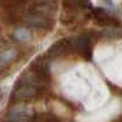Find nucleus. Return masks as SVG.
<instances>
[{"label": "nucleus", "instance_id": "obj_4", "mask_svg": "<svg viewBox=\"0 0 122 122\" xmlns=\"http://www.w3.org/2000/svg\"><path fill=\"white\" fill-rule=\"evenodd\" d=\"M22 83V82H20ZM39 90L38 87L33 84H28V83H22L20 87H17L14 92V98L18 101H28L30 99H33L38 95Z\"/></svg>", "mask_w": 122, "mask_h": 122}, {"label": "nucleus", "instance_id": "obj_10", "mask_svg": "<svg viewBox=\"0 0 122 122\" xmlns=\"http://www.w3.org/2000/svg\"><path fill=\"white\" fill-rule=\"evenodd\" d=\"M17 51L15 49H6L0 54V62L1 64H10L14 59H16Z\"/></svg>", "mask_w": 122, "mask_h": 122}, {"label": "nucleus", "instance_id": "obj_6", "mask_svg": "<svg viewBox=\"0 0 122 122\" xmlns=\"http://www.w3.org/2000/svg\"><path fill=\"white\" fill-rule=\"evenodd\" d=\"M30 68H32L33 73L36 76H38L42 81H44V82H45V79H49V77H50L49 64H48V61L45 59L37 57L32 62V65H30Z\"/></svg>", "mask_w": 122, "mask_h": 122}, {"label": "nucleus", "instance_id": "obj_3", "mask_svg": "<svg viewBox=\"0 0 122 122\" xmlns=\"http://www.w3.org/2000/svg\"><path fill=\"white\" fill-rule=\"evenodd\" d=\"M92 12H93L97 25L101 27H120L121 26L118 20L115 18L114 16H111L103 7H93Z\"/></svg>", "mask_w": 122, "mask_h": 122}, {"label": "nucleus", "instance_id": "obj_8", "mask_svg": "<svg viewBox=\"0 0 122 122\" xmlns=\"http://www.w3.org/2000/svg\"><path fill=\"white\" fill-rule=\"evenodd\" d=\"M55 5H56V4L53 3V1H38V3H34V4L32 5V7H30L29 11L50 16V14L53 12Z\"/></svg>", "mask_w": 122, "mask_h": 122}, {"label": "nucleus", "instance_id": "obj_2", "mask_svg": "<svg viewBox=\"0 0 122 122\" xmlns=\"http://www.w3.org/2000/svg\"><path fill=\"white\" fill-rule=\"evenodd\" d=\"M25 21L32 27L44 28V29H50L54 25V21L50 16L38 14V12H32V11H29L25 15Z\"/></svg>", "mask_w": 122, "mask_h": 122}, {"label": "nucleus", "instance_id": "obj_7", "mask_svg": "<svg viewBox=\"0 0 122 122\" xmlns=\"http://www.w3.org/2000/svg\"><path fill=\"white\" fill-rule=\"evenodd\" d=\"M70 46H71V40L68 38H61L56 43L50 45V48L48 49V56L49 57H56L61 54H64Z\"/></svg>", "mask_w": 122, "mask_h": 122}, {"label": "nucleus", "instance_id": "obj_1", "mask_svg": "<svg viewBox=\"0 0 122 122\" xmlns=\"http://www.w3.org/2000/svg\"><path fill=\"white\" fill-rule=\"evenodd\" d=\"M93 39H94L93 33L87 32V33H83L79 37H77L75 39V43L71 42V46L73 45L76 51H78L86 60L90 61L92 55H93V49H92V46H93Z\"/></svg>", "mask_w": 122, "mask_h": 122}, {"label": "nucleus", "instance_id": "obj_5", "mask_svg": "<svg viewBox=\"0 0 122 122\" xmlns=\"http://www.w3.org/2000/svg\"><path fill=\"white\" fill-rule=\"evenodd\" d=\"M9 122H29L32 120V111L26 106H15L7 112Z\"/></svg>", "mask_w": 122, "mask_h": 122}, {"label": "nucleus", "instance_id": "obj_9", "mask_svg": "<svg viewBox=\"0 0 122 122\" xmlns=\"http://www.w3.org/2000/svg\"><path fill=\"white\" fill-rule=\"evenodd\" d=\"M12 36H14V38L16 40H18V42H27V40H29L30 37H32V33H30L29 29L20 27V28L15 29V32H14Z\"/></svg>", "mask_w": 122, "mask_h": 122}]
</instances>
